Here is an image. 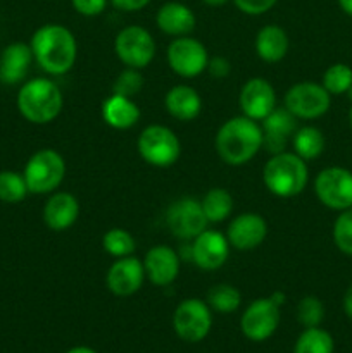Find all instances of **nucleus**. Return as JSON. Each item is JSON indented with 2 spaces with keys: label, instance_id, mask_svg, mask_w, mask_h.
<instances>
[{
  "label": "nucleus",
  "instance_id": "72a5a7b5",
  "mask_svg": "<svg viewBox=\"0 0 352 353\" xmlns=\"http://www.w3.org/2000/svg\"><path fill=\"white\" fill-rule=\"evenodd\" d=\"M333 240L340 252L352 257V207L342 210L333 226Z\"/></svg>",
  "mask_w": 352,
  "mask_h": 353
},
{
  "label": "nucleus",
  "instance_id": "a18cd8bd",
  "mask_svg": "<svg viewBox=\"0 0 352 353\" xmlns=\"http://www.w3.org/2000/svg\"><path fill=\"white\" fill-rule=\"evenodd\" d=\"M349 119H351V126H352V107H351V114H349Z\"/></svg>",
  "mask_w": 352,
  "mask_h": 353
},
{
  "label": "nucleus",
  "instance_id": "58836bf2",
  "mask_svg": "<svg viewBox=\"0 0 352 353\" xmlns=\"http://www.w3.org/2000/svg\"><path fill=\"white\" fill-rule=\"evenodd\" d=\"M113 6L119 10H126V12H135V10H140L144 7L148 6L150 0H110Z\"/></svg>",
  "mask_w": 352,
  "mask_h": 353
},
{
  "label": "nucleus",
  "instance_id": "f257e3e1",
  "mask_svg": "<svg viewBox=\"0 0 352 353\" xmlns=\"http://www.w3.org/2000/svg\"><path fill=\"white\" fill-rule=\"evenodd\" d=\"M30 47L38 65L54 76L71 71L78 54L75 37L61 24H45L38 28L31 38Z\"/></svg>",
  "mask_w": 352,
  "mask_h": 353
},
{
  "label": "nucleus",
  "instance_id": "20e7f679",
  "mask_svg": "<svg viewBox=\"0 0 352 353\" xmlns=\"http://www.w3.org/2000/svg\"><path fill=\"white\" fill-rule=\"evenodd\" d=\"M262 179L273 195L290 199L304 192L309 179V171L306 161L295 152H280L266 162Z\"/></svg>",
  "mask_w": 352,
  "mask_h": 353
},
{
  "label": "nucleus",
  "instance_id": "c756f323",
  "mask_svg": "<svg viewBox=\"0 0 352 353\" xmlns=\"http://www.w3.org/2000/svg\"><path fill=\"white\" fill-rule=\"evenodd\" d=\"M30 193L26 179L16 171H0V202L17 203Z\"/></svg>",
  "mask_w": 352,
  "mask_h": 353
},
{
  "label": "nucleus",
  "instance_id": "dca6fc26",
  "mask_svg": "<svg viewBox=\"0 0 352 353\" xmlns=\"http://www.w3.org/2000/svg\"><path fill=\"white\" fill-rule=\"evenodd\" d=\"M145 279L144 262L137 257H121L107 271V288L116 296H130L141 288Z\"/></svg>",
  "mask_w": 352,
  "mask_h": 353
},
{
  "label": "nucleus",
  "instance_id": "4c0bfd02",
  "mask_svg": "<svg viewBox=\"0 0 352 353\" xmlns=\"http://www.w3.org/2000/svg\"><path fill=\"white\" fill-rule=\"evenodd\" d=\"M207 71L217 79L226 78V76L230 74V62H228L224 57H214L211 59L209 64H207Z\"/></svg>",
  "mask_w": 352,
  "mask_h": 353
},
{
  "label": "nucleus",
  "instance_id": "c03bdc74",
  "mask_svg": "<svg viewBox=\"0 0 352 353\" xmlns=\"http://www.w3.org/2000/svg\"><path fill=\"white\" fill-rule=\"evenodd\" d=\"M347 93H349V97H351V99H352V85H351V88L347 90Z\"/></svg>",
  "mask_w": 352,
  "mask_h": 353
},
{
  "label": "nucleus",
  "instance_id": "412c9836",
  "mask_svg": "<svg viewBox=\"0 0 352 353\" xmlns=\"http://www.w3.org/2000/svg\"><path fill=\"white\" fill-rule=\"evenodd\" d=\"M79 216V203L75 195L66 192L54 193L45 203L43 221L52 231H64L76 223Z\"/></svg>",
  "mask_w": 352,
  "mask_h": 353
},
{
  "label": "nucleus",
  "instance_id": "c85d7f7f",
  "mask_svg": "<svg viewBox=\"0 0 352 353\" xmlns=\"http://www.w3.org/2000/svg\"><path fill=\"white\" fill-rule=\"evenodd\" d=\"M207 302L216 312L231 314L240 307L242 295L235 286L221 283V285L213 286L207 293Z\"/></svg>",
  "mask_w": 352,
  "mask_h": 353
},
{
  "label": "nucleus",
  "instance_id": "37998d69",
  "mask_svg": "<svg viewBox=\"0 0 352 353\" xmlns=\"http://www.w3.org/2000/svg\"><path fill=\"white\" fill-rule=\"evenodd\" d=\"M202 2L207 3V6H211V7H221V6H224L226 2H230V0H202Z\"/></svg>",
  "mask_w": 352,
  "mask_h": 353
},
{
  "label": "nucleus",
  "instance_id": "9d476101",
  "mask_svg": "<svg viewBox=\"0 0 352 353\" xmlns=\"http://www.w3.org/2000/svg\"><path fill=\"white\" fill-rule=\"evenodd\" d=\"M330 97L323 85L311 81L297 83L286 92L285 107L300 119H316L328 112L331 103Z\"/></svg>",
  "mask_w": 352,
  "mask_h": 353
},
{
  "label": "nucleus",
  "instance_id": "473e14b6",
  "mask_svg": "<svg viewBox=\"0 0 352 353\" xmlns=\"http://www.w3.org/2000/svg\"><path fill=\"white\" fill-rule=\"evenodd\" d=\"M324 317V307L317 296H304L297 307V319L306 327H317Z\"/></svg>",
  "mask_w": 352,
  "mask_h": 353
},
{
  "label": "nucleus",
  "instance_id": "7ed1b4c3",
  "mask_svg": "<svg viewBox=\"0 0 352 353\" xmlns=\"http://www.w3.org/2000/svg\"><path fill=\"white\" fill-rule=\"evenodd\" d=\"M17 109L30 123L48 124L61 114L62 93L50 79H30L17 93Z\"/></svg>",
  "mask_w": 352,
  "mask_h": 353
},
{
  "label": "nucleus",
  "instance_id": "bb28decb",
  "mask_svg": "<svg viewBox=\"0 0 352 353\" xmlns=\"http://www.w3.org/2000/svg\"><path fill=\"white\" fill-rule=\"evenodd\" d=\"M200 203L209 223H221L233 210V196L224 188H211Z\"/></svg>",
  "mask_w": 352,
  "mask_h": 353
},
{
  "label": "nucleus",
  "instance_id": "2eb2a0df",
  "mask_svg": "<svg viewBox=\"0 0 352 353\" xmlns=\"http://www.w3.org/2000/svg\"><path fill=\"white\" fill-rule=\"evenodd\" d=\"M192 261L204 271H216L230 255V241L217 231L206 230L193 240Z\"/></svg>",
  "mask_w": 352,
  "mask_h": 353
},
{
  "label": "nucleus",
  "instance_id": "4be33fe9",
  "mask_svg": "<svg viewBox=\"0 0 352 353\" xmlns=\"http://www.w3.org/2000/svg\"><path fill=\"white\" fill-rule=\"evenodd\" d=\"M157 21L159 30L164 31L166 34L171 37H186L192 33L195 28V16L192 10L179 2H168L157 10Z\"/></svg>",
  "mask_w": 352,
  "mask_h": 353
},
{
  "label": "nucleus",
  "instance_id": "f8f14e48",
  "mask_svg": "<svg viewBox=\"0 0 352 353\" xmlns=\"http://www.w3.org/2000/svg\"><path fill=\"white\" fill-rule=\"evenodd\" d=\"M207 217L202 203L195 199H182L171 203L166 214V224L173 236L179 240H195L207 230Z\"/></svg>",
  "mask_w": 352,
  "mask_h": 353
},
{
  "label": "nucleus",
  "instance_id": "f704fd0d",
  "mask_svg": "<svg viewBox=\"0 0 352 353\" xmlns=\"http://www.w3.org/2000/svg\"><path fill=\"white\" fill-rule=\"evenodd\" d=\"M141 86H144V78L138 72V69L128 68L121 72L119 76L116 78L113 86V93L116 95H123V97H135L140 93Z\"/></svg>",
  "mask_w": 352,
  "mask_h": 353
},
{
  "label": "nucleus",
  "instance_id": "a878e982",
  "mask_svg": "<svg viewBox=\"0 0 352 353\" xmlns=\"http://www.w3.org/2000/svg\"><path fill=\"white\" fill-rule=\"evenodd\" d=\"M293 150L304 161H311L323 154L324 137L317 128L304 126L293 133Z\"/></svg>",
  "mask_w": 352,
  "mask_h": 353
},
{
  "label": "nucleus",
  "instance_id": "7c9ffc66",
  "mask_svg": "<svg viewBox=\"0 0 352 353\" xmlns=\"http://www.w3.org/2000/svg\"><path fill=\"white\" fill-rule=\"evenodd\" d=\"M102 247L113 257H130L135 252V238L128 233L126 230H121V228H114L109 230L102 238Z\"/></svg>",
  "mask_w": 352,
  "mask_h": 353
},
{
  "label": "nucleus",
  "instance_id": "5701e85b",
  "mask_svg": "<svg viewBox=\"0 0 352 353\" xmlns=\"http://www.w3.org/2000/svg\"><path fill=\"white\" fill-rule=\"evenodd\" d=\"M166 109L175 119L193 121L202 110V99L195 88L188 85H176L166 93Z\"/></svg>",
  "mask_w": 352,
  "mask_h": 353
},
{
  "label": "nucleus",
  "instance_id": "0eeeda50",
  "mask_svg": "<svg viewBox=\"0 0 352 353\" xmlns=\"http://www.w3.org/2000/svg\"><path fill=\"white\" fill-rule=\"evenodd\" d=\"M114 50L124 65L144 69L155 55V41L152 34L141 26H128L117 33Z\"/></svg>",
  "mask_w": 352,
  "mask_h": 353
},
{
  "label": "nucleus",
  "instance_id": "e433bc0d",
  "mask_svg": "<svg viewBox=\"0 0 352 353\" xmlns=\"http://www.w3.org/2000/svg\"><path fill=\"white\" fill-rule=\"evenodd\" d=\"M72 7L78 14L86 17H93L99 16L106 10L107 0H71Z\"/></svg>",
  "mask_w": 352,
  "mask_h": 353
},
{
  "label": "nucleus",
  "instance_id": "6e6552de",
  "mask_svg": "<svg viewBox=\"0 0 352 353\" xmlns=\"http://www.w3.org/2000/svg\"><path fill=\"white\" fill-rule=\"evenodd\" d=\"M213 326V316L207 303L199 299H186L176 307L173 327L182 340L188 343L202 341Z\"/></svg>",
  "mask_w": 352,
  "mask_h": 353
},
{
  "label": "nucleus",
  "instance_id": "f03ea898",
  "mask_svg": "<svg viewBox=\"0 0 352 353\" xmlns=\"http://www.w3.org/2000/svg\"><path fill=\"white\" fill-rule=\"evenodd\" d=\"M262 148V130L245 116L228 119L216 134V152L228 165H244Z\"/></svg>",
  "mask_w": 352,
  "mask_h": 353
},
{
  "label": "nucleus",
  "instance_id": "9b49d317",
  "mask_svg": "<svg viewBox=\"0 0 352 353\" xmlns=\"http://www.w3.org/2000/svg\"><path fill=\"white\" fill-rule=\"evenodd\" d=\"M168 64L182 78L202 74L209 64L207 48L195 38L178 37L168 47Z\"/></svg>",
  "mask_w": 352,
  "mask_h": 353
},
{
  "label": "nucleus",
  "instance_id": "423d86ee",
  "mask_svg": "<svg viewBox=\"0 0 352 353\" xmlns=\"http://www.w3.org/2000/svg\"><path fill=\"white\" fill-rule=\"evenodd\" d=\"M138 152L141 159L155 168H169L179 159L182 145L169 128L152 124L141 131L138 138Z\"/></svg>",
  "mask_w": 352,
  "mask_h": 353
},
{
  "label": "nucleus",
  "instance_id": "f3484780",
  "mask_svg": "<svg viewBox=\"0 0 352 353\" xmlns=\"http://www.w3.org/2000/svg\"><path fill=\"white\" fill-rule=\"evenodd\" d=\"M268 234V224L264 217L254 212H245L235 217L228 226L226 238L237 250H254L264 241Z\"/></svg>",
  "mask_w": 352,
  "mask_h": 353
},
{
  "label": "nucleus",
  "instance_id": "2f4dec72",
  "mask_svg": "<svg viewBox=\"0 0 352 353\" xmlns=\"http://www.w3.org/2000/svg\"><path fill=\"white\" fill-rule=\"evenodd\" d=\"M352 85V69L347 64H333L324 71L323 86L330 95H342L347 93Z\"/></svg>",
  "mask_w": 352,
  "mask_h": 353
},
{
  "label": "nucleus",
  "instance_id": "a19ab883",
  "mask_svg": "<svg viewBox=\"0 0 352 353\" xmlns=\"http://www.w3.org/2000/svg\"><path fill=\"white\" fill-rule=\"evenodd\" d=\"M338 6L342 7L345 14L352 16V0H338Z\"/></svg>",
  "mask_w": 352,
  "mask_h": 353
},
{
  "label": "nucleus",
  "instance_id": "1a4fd4ad",
  "mask_svg": "<svg viewBox=\"0 0 352 353\" xmlns=\"http://www.w3.org/2000/svg\"><path fill=\"white\" fill-rule=\"evenodd\" d=\"M314 192L324 207L345 210L352 207V172L344 168L323 169L316 176Z\"/></svg>",
  "mask_w": 352,
  "mask_h": 353
},
{
  "label": "nucleus",
  "instance_id": "ddd939ff",
  "mask_svg": "<svg viewBox=\"0 0 352 353\" xmlns=\"http://www.w3.org/2000/svg\"><path fill=\"white\" fill-rule=\"evenodd\" d=\"M280 324V305L268 299L254 300L245 309L240 319V330L251 341H264L276 331Z\"/></svg>",
  "mask_w": 352,
  "mask_h": 353
},
{
  "label": "nucleus",
  "instance_id": "4468645a",
  "mask_svg": "<svg viewBox=\"0 0 352 353\" xmlns=\"http://www.w3.org/2000/svg\"><path fill=\"white\" fill-rule=\"evenodd\" d=\"M238 102L245 117L262 121L276 109L275 88L264 78H252L242 86Z\"/></svg>",
  "mask_w": 352,
  "mask_h": 353
},
{
  "label": "nucleus",
  "instance_id": "aec40b11",
  "mask_svg": "<svg viewBox=\"0 0 352 353\" xmlns=\"http://www.w3.org/2000/svg\"><path fill=\"white\" fill-rule=\"evenodd\" d=\"M33 52L26 43H10L0 55V81L6 85H17L26 78L30 71Z\"/></svg>",
  "mask_w": 352,
  "mask_h": 353
},
{
  "label": "nucleus",
  "instance_id": "393cba45",
  "mask_svg": "<svg viewBox=\"0 0 352 353\" xmlns=\"http://www.w3.org/2000/svg\"><path fill=\"white\" fill-rule=\"evenodd\" d=\"M255 52L264 62H280L289 52V34L278 24L261 28L255 37Z\"/></svg>",
  "mask_w": 352,
  "mask_h": 353
},
{
  "label": "nucleus",
  "instance_id": "6ab92c4d",
  "mask_svg": "<svg viewBox=\"0 0 352 353\" xmlns=\"http://www.w3.org/2000/svg\"><path fill=\"white\" fill-rule=\"evenodd\" d=\"M145 276L155 286H169L179 274V254L166 245H157L144 259Z\"/></svg>",
  "mask_w": 352,
  "mask_h": 353
},
{
  "label": "nucleus",
  "instance_id": "ea45409f",
  "mask_svg": "<svg viewBox=\"0 0 352 353\" xmlns=\"http://www.w3.org/2000/svg\"><path fill=\"white\" fill-rule=\"evenodd\" d=\"M344 310H345V314H347V316L352 319V285L349 286V290H347V292H345Z\"/></svg>",
  "mask_w": 352,
  "mask_h": 353
},
{
  "label": "nucleus",
  "instance_id": "79ce46f5",
  "mask_svg": "<svg viewBox=\"0 0 352 353\" xmlns=\"http://www.w3.org/2000/svg\"><path fill=\"white\" fill-rule=\"evenodd\" d=\"M66 353H97V352L92 350V348H88V347H75Z\"/></svg>",
  "mask_w": 352,
  "mask_h": 353
},
{
  "label": "nucleus",
  "instance_id": "b1692460",
  "mask_svg": "<svg viewBox=\"0 0 352 353\" xmlns=\"http://www.w3.org/2000/svg\"><path fill=\"white\" fill-rule=\"evenodd\" d=\"M104 121L114 130H130L140 119V109L130 97L113 95L102 103Z\"/></svg>",
  "mask_w": 352,
  "mask_h": 353
},
{
  "label": "nucleus",
  "instance_id": "c9c22d12",
  "mask_svg": "<svg viewBox=\"0 0 352 353\" xmlns=\"http://www.w3.org/2000/svg\"><path fill=\"white\" fill-rule=\"evenodd\" d=\"M233 2L242 12L251 14V16H259V14L268 12L278 0H233Z\"/></svg>",
  "mask_w": 352,
  "mask_h": 353
},
{
  "label": "nucleus",
  "instance_id": "cd10ccee",
  "mask_svg": "<svg viewBox=\"0 0 352 353\" xmlns=\"http://www.w3.org/2000/svg\"><path fill=\"white\" fill-rule=\"evenodd\" d=\"M293 353H333V338L321 327H306L297 340Z\"/></svg>",
  "mask_w": 352,
  "mask_h": 353
},
{
  "label": "nucleus",
  "instance_id": "a211bd4d",
  "mask_svg": "<svg viewBox=\"0 0 352 353\" xmlns=\"http://www.w3.org/2000/svg\"><path fill=\"white\" fill-rule=\"evenodd\" d=\"M297 117L286 107H276L266 119H262V147L269 154L285 152L286 141L297 131Z\"/></svg>",
  "mask_w": 352,
  "mask_h": 353
},
{
  "label": "nucleus",
  "instance_id": "39448f33",
  "mask_svg": "<svg viewBox=\"0 0 352 353\" xmlns=\"http://www.w3.org/2000/svg\"><path fill=\"white\" fill-rule=\"evenodd\" d=\"M30 193L45 195L61 186L66 176V162L59 152L43 148L33 154L23 172Z\"/></svg>",
  "mask_w": 352,
  "mask_h": 353
}]
</instances>
